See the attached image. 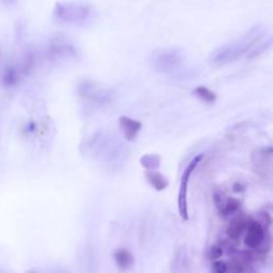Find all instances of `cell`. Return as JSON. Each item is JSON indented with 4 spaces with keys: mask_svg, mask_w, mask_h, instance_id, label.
<instances>
[{
    "mask_svg": "<svg viewBox=\"0 0 273 273\" xmlns=\"http://www.w3.org/2000/svg\"><path fill=\"white\" fill-rule=\"evenodd\" d=\"M265 36L266 31L263 26L256 25L237 40L226 43L215 49L209 57V62L214 66L222 67L235 62L242 57L249 56V54L257 45L264 42L263 40Z\"/></svg>",
    "mask_w": 273,
    "mask_h": 273,
    "instance_id": "cell-1",
    "label": "cell"
},
{
    "mask_svg": "<svg viewBox=\"0 0 273 273\" xmlns=\"http://www.w3.org/2000/svg\"><path fill=\"white\" fill-rule=\"evenodd\" d=\"M81 151L94 158H100L112 163L124 158L126 149L114 135L100 132L88 138L83 142Z\"/></svg>",
    "mask_w": 273,
    "mask_h": 273,
    "instance_id": "cell-2",
    "label": "cell"
},
{
    "mask_svg": "<svg viewBox=\"0 0 273 273\" xmlns=\"http://www.w3.org/2000/svg\"><path fill=\"white\" fill-rule=\"evenodd\" d=\"M55 17L63 23L73 26H87L92 23L96 15L95 8L86 2L72 0V2H60L54 9Z\"/></svg>",
    "mask_w": 273,
    "mask_h": 273,
    "instance_id": "cell-3",
    "label": "cell"
},
{
    "mask_svg": "<svg viewBox=\"0 0 273 273\" xmlns=\"http://www.w3.org/2000/svg\"><path fill=\"white\" fill-rule=\"evenodd\" d=\"M184 58L177 48H160L154 50L149 58L151 68L160 74H172L183 64Z\"/></svg>",
    "mask_w": 273,
    "mask_h": 273,
    "instance_id": "cell-4",
    "label": "cell"
},
{
    "mask_svg": "<svg viewBox=\"0 0 273 273\" xmlns=\"http://www.w3.org/2000/svg\"><path fill=\"white\" fill-rule=\"evenodd\" d=\"M202 158H203L202 155H198L197 157H194L189 162L187 167L185 169V171H184V173H183V175H181V178H180V186H179L178 197H177V206H178L179 216L181 217V219H183L184 221H188L189 220L188 200H187L189 181H190L192 173L194 172V170H196L197 166L201 162Z\"/></svg>",
    "mask_w": 273,
    "mask_h": 273,
    "instance_id": "cell-5",
    "label": "cell"
},
{
    "mask_svg": "<svg viewBox=\"0 0 273 273\" xmlns=\"http://www.w3.org/2000/svg\"><path fill=\"white\" fill-rule=\"evenodd\" d=\"M78 94L82 99L99 106L106 105L113 98L112 91L109 89H103L99 85L89 80H85L79 83Z\"/></svg>",
    "mask_w": 273,
    "mask_h": 273,
    "instance_id": "cell-6",
    "label": "cell"
},
{
    "mask_svg": "<svg viewBox=\"0 0 273 273\" xmlns=\"http://www.w3.org/2000/svg\"><path fill=\"white\" fill-rule=\"evenodd\" d=\"M46 55L50 61L54 62L76 60L78 57V50L76 46L67 38L57 37L48 45Z\"/></svg>",
    "mask_w": 273,
    "mask_h": 273,
    "instance_id": "cell-7",
    "label": "cell"
},
{
    "mask_svg": "<svg viewBox=\"0 0 273 273\" xmlns=\"http://www.w3.org/2000/svg\"><path fill=\"white\" fill-rule=\"evenodd\" d=\"M265 239V229L263 225L257 221L250 220L245 228L244 244L250 249H257Z\"/></svg>",
    "mask_w": 273,
    "mask_h": 273,
    "instance_id": "cell-8",
    "label": "cell"
},
{
    "mask_svg": "<svg viewBox=\"0 0 273 273\" xmlns=\"http://www.w3.org/2000/svg\"><path fill=\"white\" fill-rule=\"evenodd\" d=\"M120 126L124 135V138L127 141H133L137 138L142 125L139 121L133 120L132 118H128V116L123 115L120 118Z\"/></svg>",
    "mask_w": 273,
    "mask_h": 273,
    "instance_id": "cell-9",
    "label": "cell"
},
{
    "mask_svg": "<svg viewBox=\"0 0 273 273\" xmlns=\"http://www.w3.org/2000/svg\"><path fill=\"white\" fill-rule=\"evenodd\" d=\"M250 220L251 219L245 218L243 216L234 218L227 226L226 232H227L228 237L233 240H238L241 236V234L243 232H245V228H246V226H248Z\"/></svg>",
    "mask_w": 273,
    "mask_h": 273,
    "instance_id": "cell-10",
    "label": "cell"
},
{
    "mask_svg": "<svg viewBox=\"0 0 273 273\" xmlns=\"http://www.w3.org/2000/svg\"><path fill=\"white\" fill-rule=\"evenodd\" d=\"M114 261L116 266L121 270H127L134 265V256L132 253L125 250V249H119L114 252Z\"/></svg>",
    "mask_w": 273,
    "mask_h": 273,
    "instance_id": "cell-11",
    "label": "cell"
},
{
    "mask_svg": "<svg viewBox=\"0 0 273 273\" xmlns=\"http://www.w3.org/2000/svg\"><path fill=\"white\" fill-rule=\"evenodd\" d=\"M145 176L148 181L155 190L162 191L169 186V180L166 179V177L157 171H148L145 173Z\"/></svg>",
    "mask_w": 273,
    "mask_h": 273,
    "instance_id": "cell-12",
    "label": "cell"
},
{
    "mask_svg": "<svg viewBox=\"0 0 273 273\" xmlns=\"http://www.w3.org/2000/svg\"><path fill=\"white\" fill-rule=\"evenodd\" d=\"M22 74L18 69L14 67H8L3 74V85L6 88H12L18 83Z\"/></svg>",
    "mask_w": 273,
    "mask_h": 273,
    "instance_id": "cell-13",
    "label": "cell"
},
{
    "mask_svg": "<svg viewBox=\"0 0 273 273\" xmlns=\"http://www.w3.org/2000/svg\"><path fill=\"white\" fill-rule=\"evenodd\" d=\"M140 163L148 171H156L160 166L161 159L160 156L156 154H146L144 156H142L140 159Z\"/></svg>",
    "mask_w": 273,
    "mask_h": 273,
    "instance_id": "cell-14",
    "label": "cell"
},
{
    "mask_svg": "<svg viewBox=\"0 0 273 273\" xmlns=\"http://www.w3.org/2000/svg\"><path fill=\"white\" fill-rule=\"evenodd\" d=\"M193 95H196L199 99L203 100L204 102H214L216 100V94L213 92V91L208 90L207 88L204 87H199L196 90L193 91Z\"/></svg>",
    "mask_w": 273,
    "mask_h": 273,
    "instance_id": "cell-15",
    "label": "cell"
},
{
    "mask_svg": "<svg viewBox=\"0 0 273 273\" xmlns=\"http://www.w3.org/2000/svg\"><path fill=\"white\" fill-rule=\"evenodd\" d=\"M222 205L223 206H221V213H223V215L227 216V215L235 213L239 208L240 203L236 199H230L229 198L225 202H222Z\"/></svg>",
    "mask_w": 273,
    "mask_h": 273,
    "instance_id": "cell-16",
    "label": "cell"
},
{
    "mask_svg": "<svg viewBox=\"0 0 273 273\" xmlns=\"http://www.w3.org/2000/svg\"><path fill=\"white\" fill-rule=\"evenodd\" d=\"M228 270V267L226 263L222 261H218L213 264V272L214 273H226Z\"/></svg>",
    "mask_w": 273,
    "mask_h": 273,
    "instance_id": "cell-17",
    "label": "cell"
},
{
    "mask_svg": "<svg viewBox=\"0 0 273 273\" xmlns=\"http://www.w3.org/2000/svg\"><path fill=\"white\" fill-rule=\"evenodd\" d=\"M222 254H223V249L221 248V246H219V245H213L212 246L211 253H209L212 259H218L222 256Z\"/></svg>",
    "mask_w": 273,
    "mask_h": 273,
    "instance_id": "cell-18",
    "label": "cell"
},
{
    "mask_svg": "<svg viewBox=\"0 0 273 273\" xmlns=\"http://www.w3.org/2000/svg\"><path fill=\"white\" fill-rule=\"evenodd\" d=\"M241 273H257V272H256V270L253 267H251L249 265H245L243 270L241 271Z\"/></svg>",
    "mask_w": 273,
    "mask_h": 273,
    "instance_id": "cell-19",
    "label": "cell"
},
{
    "mask_svg": "<svg viewBox=\"0 0 273 273\" xmlns=\"http://www.w3.org/2000/svg\"><path fill=\"white\" fill-rule=\"evenodd\" d=\"M34 129H35V124L34 123H29L27 125V127H26V132H27V133H33Z\"/></svg>",
    "mask_w": 273,
    "mask_h": 273,
    "instance_id": "cell-20",
    "label": "cell"
}]
</instances>
